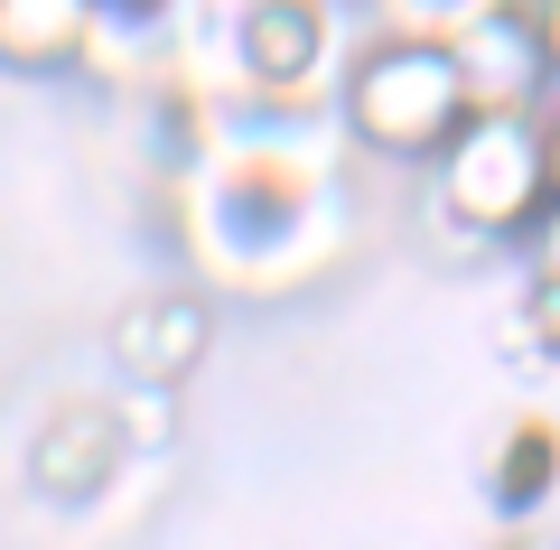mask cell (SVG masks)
Returning a JSON list of instances; mask_svg holds the SVG:
<instances>
[{
  "label": "cell",
  "instance_id": "obj_1",
  "mask_svg": "<svg viewBox=\"0 0 560 550\" xmlns=\"http://www.w3.org/2000/svg\"><path fill=\"white\" fill-rule=\"evenodd\" d=\"M178 103V94H168ZM187 159H178V253L206 290L280 299L318 280L346 253V131L337 113H261L243 131V103H178Z\"/></svg>",
  "mask_w": 560,
  "mask_h": 550
},
{
  "label": "cell",
  "instance_id": "obj_2",
  "mask_svg": "<svg viewBox=\"0 0 560 550\" xmlns=\"http://www.w3.org/2000/svg\"><path fill=\"white\" fill-rule=\"evenodd\" d=\"M420 187H430V224L458 253H523L533 224L560 206L533 113H467L448 150L420 168Z\"/></svg>",
  "mask_w": 560,
  "mask_h": 550
},
{
  "label": "cell",
  "instance_id": "obj_3",
  "mask_svg": "<svg viewBox=\"0 0 560 550\" xmlns=\"http://www.w3.org/2000/svg\"><path fill=\"white\" fill-rule=\"evenodd\" d=\"M477 113L458 75V47L448 38H401V28H374V38L346 57L337 84V131L355 159H383V168H430L448 150V131Z\"/></svg>",
  "mask_w": 560,
  "mask_h": 550
},
{
  "label": "cell",
  "instance_id": "obj_4",
  "mask_svg": "<svg viewBox=\"0 0 560 550\" xmlns=\"http://www.w3.org/2000/svg\"><path fill=\"white\" fill-rule=\"evenodd\" d=\"M355 0H224V84L261 113H337Z\"/></svg>",
  "mask_w": 560,
  "mask_h": 550
},
{
  "label": "cell",
  "instance_id": "obj_5",
  "mask_svg": "<svg viewBox=\"0 0 560 550\" xmlns=\"http://www.w3.org/2000/svg\"><path fill=\"white\" fill-rule=\"evenodd\" d=\"M448 47H458V75H467V103H477V113H533V103L551 94V75H560L551 47H541V20L523 0L467 20Z\"/></svg>",
  "mask_w": 560,
  "mask_h": 550
},
{
  "label": "cell",
  "instance_id": "obj_6",
  "mask_svg": "<svg viewBox=\"0 0 560 550\" xmlns=\"http://www.w3.org/2000/svg\"><path fill=\"white\" fill-rule=\"evenodd\" d=\"M477 485H486V504H495L504 523L541 513V504L560 494V420H551V411H514L495 438H486Z\"/></svg>",
  "mask_w": 560,
  "mask_h": 550
},
{
  "label": "cell",
  "instance_id": "obj_7",
  "mask_svg": "<svg viewBox=\"0 0 560 550\" xmlns=\"http://www.w3.org/2000/svg\"><path fill=\"white\" fill-rule=\"evenodd\" d=\"M94 0H0V75H75Z\"/></svg>",
  "mask_w": 560,
  "mask_h": 550
},
{
  "label": "cell",
  "instance_id": "obj_8",
  "mask_svg": "<svg viewBox=\"0 0 560 550\" xmlns=\"http://www.w3.org/2000/svg\"><path fill=\"white\" fill-rule=\"evenodd\" d=\"M197 346H206V299H187V290L140 299V308L113 327V354L131 364L140 383H178L187 364H197Z\"/></svg>",
  "mask_w": 560,
  "mask_h": 550
},
{
  "label": "cell",
  "instance_id": "obj_9",
  "mask_svg": "<svg viewBox=\"0 0 560 550\" xmlns=\"http://www.w3.org/2000/svg\"><path fill=\"white\" fill-rule=\"evenodd\" d=\"M514 346L533 364H560V206L533 224L523 243V280H514Z\"/></svg>",
  "mask_w": 560,
  "mask_h": 550
},
{
  "label": "cell",
  "instance_id": "obj_10",
  "mask_svg": "<svg viewBox=\"0 0 560 550\" xmlns=\"http://www.w3.org/2000/svg\"><path fill=\"white\" fill-rule=\"evenodd\" d=\"M533 121H541V159H551V197H560V75H551V94L533 103Z\"/></svg>",
  "mask_w": 560,
  "mask_h": 550
},
{
  "label": "cell",
  "instance_id": "obj_11",
  "mask_svg": "<svg viewBox=\"0 0 560 550\" xmlns=\"http://www.w3.org/2000/svg\"><path fill=\"white\" fill-rule=\"evenodd\" d=\"M533 20H541V47H551V66H560V0H533Z\"/></svg>",
  "mask_w": 560,
  "mask_h": 550
},
{
  "label": "cell",
  "instance_id": "obj_12",
  "mask_svg": "<svg viewBox=\"0 0 560 550\" xmlns=\"http://www.w3.org/2000/svg\"><path fill=\"white\" fill-rule=\"evenodd\" d=\"M514 550H523V541H514Z\"/></svg>",
  "mask_w": 560,
  "mask_h": 550
}]
</instances>
